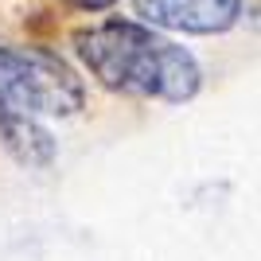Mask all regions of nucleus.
I'll return each mask as SVG.
<instances>
[{
  "mask_svg": "<svg viewBox=\"0 0 261 261\" xmlns=\"http://www.w3.org/2000/svg\"><path fill=\"white\" fill-rule=\"evenodd\" d=\"M74 51L90 74L113 94L156 101H187L199 94V63L156 28L133 20H106L74 35Z\"/></svg>",
  "mask_w": 261,
  "mask_h": 261,
  "instance_id": "obj_1",
  "label": "nucleus"
},
{
  "mask_svg": "<svg viewBox=\"0 0 261 261\" xmlns=\"http://www.w3.org/2000/svg\"><path fill=\"white\" fill-rule=\"evenodd\" d=\"M86 101L78 74L51 51L0 47V106L32 117H70Z\"/></svg>",
  "mask_w": 261,
  "mask_h": 261,
  "instance_id": "obj_2",
  "label": "nucleus"
},
{
  "mask_svg": "<svg viewBox=\"0 0 261 261\" xmlns=\"http://www.w3.org/2000/svg\"><path fill=\"white\" fill-rule=\"evenodd\" d=\"M137 16L168 28V32H187V35H218L230 32L242 16V0H133Z\"/></svg>",
  "mask_w": 261,
  "mask_h": 261,
  "instance_id": "obj_3",
  "label": "nucleus"
},
{
  "mask_svg": "<svg viewBox=\"0 0 261 261\" xmlns=\"http://www.w3.org/2000/svg\"><path fill=\"white\" fill-rule=\"evenodd\" d=\"M0 141L23 168H47L55 160V137L32 117V113H20V109L0 106Z\"/></svg>",
  "mask_w": 261,
  "mask_h": 261,
  "instance_id": "obj_4",
  "label": "nucleus"
},
{
  "mask_svg": "<svg viewBox=\"0 0 261 261\" xmlns=\"http://www.w3.org/2000/svg\"><path fill=\"white\" fill-rule=\"evenodd\" d=\"M78 8H106V4H113V0H74Z\"/></svg>",
  "mask_w": 261,
  "mask_h": 261,
  "instance_id": "obj_5",
  "label": "nucleus"
}]
</instances>
